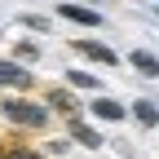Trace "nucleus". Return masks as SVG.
Masks as SVG:
<instances>
[{
    "label": "nucleus",
    "instance_id": "1",
    "mask_svg": "<svg viewBox=\"0 0 159 159\" xmlns=\"http://www.w3.org/2000/svg\"><path fill=\"white\" fill-rule=\"evenodd\" d=\"M0 119L13 128H22V133H44L49 128V106L44 102H31V97H18V93H5L0 97Z\"/></svg>",
    "mask_w": 159,
    "mask_h": 159
},
{
    "label": "nucleus",
    "instance_id": "2",
    "mask_svg": "<svg viewBox=\"0 0 159 159\" xmlns=\"http://www.w3.org/2000/svg\"><path fill=\"white\" fill-rule=\"evenodd\" d=\"M0 89H5V93H18V97H27V93L35 89V75H31L27 66H18L13 57H0Z\"/></svg>",
    "mask_w": 159,
    "mask_h": 159
},
{
    "label": "nucleus",
    "instance_id": "3",
    "mask_svg": "<svg viewBox=\"0 0 159 159\" xmlns=\"http://www.w3.org/2000/svg\"><path fill=\"white\" fill-rule=\"evenodd\" d=\"M44 106H49V115H62V119H80V115H84L80 97H75L66 84H53V89L44 93Z\"/></svg>",
    "mask_w": 159,
    "mask_h": 159
},
{
    "label": "nucleus",
    "instance_id": "4",
    "mask_svg": "<svg viewBox=\"0 0 159 159\" xmlns=\"http://www.w3.org/2000/svg\"><path fill=\"white\" fill-rule=\"evenodd\" d=\"M66 142H71V146H84V150H102L106 137H102L97 124H89V119L80 115V119H66Z\"/></svg>",
    "mask_w": 159,
    "mask_h": 159
},
{
    "label": "nucleus",
    "instance_id": "5",
    "mask_svg": "<svg viewBox=\"0 0 159 159\" xmlns=\"http://www.w3.org/2000/svg\"><path fill=\"white\" fill-rule=\"evenodd\" d=\"M71 49L80 57H89V62H97V66H119V53L111 44H102V40H71Z\"/></svg>",
    "mask_w": 159,
    "mask_h": 159
},
{
    "label": "nucleus",
    "instance_id": "6",
    "mask_svg": "<svg viewBox=\"0 0 159 159\" xmlns=\"http://www.w3.org/2000/svg\"><path fill=\"white\" fill-rule=\"evenodd\" d=\"M89 115L97 119V124H119V119L128 115V106H124V102H115V97H106V93H97L93 102H89Z\"/></svg>",
    "mask_w": 159,
    "mask_h": 159
},
{
    "label": "nucleus",
    "instance_id": "7",
    "mask_svg": "<svg viewBox=\"0 0 159 159\" xmlns=\"http://www.w3.org/2000/svg\"><path fill=\"white\" fill-rule=\"evenodd\" d=\"M53 13H57V18H66V22H75V27H89V31L106 22V18L97 13V9H89V5H57Z\"/></svg>",
    "mask_w": 159,
    "mask_h": 159
},
{
    "label": "nucleus",
    "instance_id": "8",
    "mask_svg": "<svg viewBox=\"0 0 159 159\" xmlns=\"http://www.w3.org/2000/svg\"><path fill=\"white\" fill-rule=\"evenodd\" d=\"M62 75H66V89H71V93H93V97L102 93V80L89 75L84 66H71V71H62Z\"/></svg>",
    "mask_w": 159,
    "mask_h": 159
},
{
    "label": "nucleus",
    "instance_id": "9",
    "mask_svg": "<svg viewBox=\"0 0 159 159\" xmlns=\"http://www.w3.org/2000/svg\"><path fill=\"white\" fill-rule=\"evenodd\" d=\"M128 66H133L137 75H146V80H159V53H150V49H133V53H128Z\"/></svg>",
    "mask_w": 159,
    "mask_h": 159
},
{
    "label": "nucleus",
    "instance_id": "10",
    "mask_svg": "<svg viewBox=\"0 0 159 159\" xmlns=\"http://www.w3.org/2000/svg\"><path fill=\"white\" fill-rule=\"evenodd\" d=\"M128 115H133L142 128H159V102H150V97H137V102L128 106Z\"/></svg>",
    "mask_w": 159,
    "mask_h": 159
},
{
    "label": "nucleus",
    "instance_id": "11",
    "mask_svg": "<svg viewBox=\"0 0 159 159\" xmlns=\"http://www.w3.org/2000/svg\"><path fill=\"white\" fill-rule=\"evenodd\" d=\"M40 57H44L40 40H13V62H18V66H27V71H31Z\"/></svg>",
    "mask_w": 159,
    "mask_h": 159
},
{
    "label": "nucleus",
    "instance_id": "12",
    "mask_svg": "<svg viewBox=\"0 0 159 159\" xmlns=\"http://www.w3.org/2000/svg\"><path fill=\"white\" fill-rule=\"evenodd\" d=\"M18 27H27V31H35V35H49V31H53V22H49L44 13H22Z\"/></svg>",
    "mask_w": 159,
    "mask_h": 159
},
{
    "label": "nucleus",
    "instance_id": "13",
    "mask_svg": "<svg viewBox=\"0 0 159 159\" xmlns=\"http://www.w3.org/2000/svg\"><path fill=\"white\" fill-rule=\"evenodd\" d=\"M0 159H44V155H40L35 146H5V150H0Z\"/></svg>",
    "mask_w": 159,
    "mask_h": 159
},
{
    "label": "nucleus",
    "instance_id": "14",
    "mask_svg": "<svg viewBox=\"0 0 159 159\" xmlns=\"http://www.w3.org/2000/svg\"><path fill=\"white\" fill-rule=\"evenodd\" d=\"M66 150H71V142H66V137H53V142H44V150H40V155L49 159V155H66Z\"/></svg>",
    "mask_w": 159,
    "mask_h": 159
}]
</instances>
